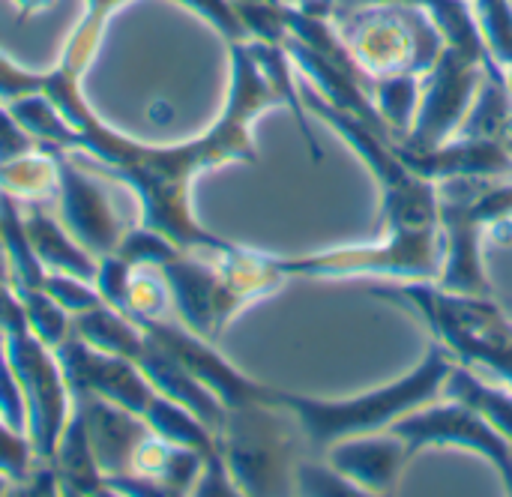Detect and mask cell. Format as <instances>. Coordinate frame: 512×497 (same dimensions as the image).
<instances>
[{
    "label": "cell",
    "instance_id": "cell-1",
    "mask_svg": "<svg viewBox=\"0 0 512 497\" xmlns=\"http://www.w3.org/2000/svg\"><path fill=\"white\" fill-rule=\"evenodd\" d=\"M279 87L267 78L255 60L249 42H231V90L222 117L198 138L150 147L138 144L111 126H105L93 111H87L75 129L78 144L69 156L90 171L126 183L141 201V225L165 234L183 252H228L234 243L216 237L192 216L189 189L198 171L225 162H255L252 123L267 108L282 105Z\"/></svg>",
    "mask_w": 512,
    "mask_h": 497
},
{
    "label": "cell",
    "instance_id": "cell-2",
    "mask_svg": "<svg viewBox=\"0 0 512 497\" xmlns=\"http://www.w3.org/2000/svg\"><path fill=\"white\" fill-rule=\"evenodd\" d=\"M303 108L324 117L372 168L384 189L381 219L387 237L378 246H351L303 258H276V267L288 276H396L405 282H432L441 276L444 237L438 222V186L414 174L399 156L396 144L381 141L366 123L333 108L315 87H303Z\"/></svg>",
    "mask_w": 512,
    "mask_h": 497
},
{
    "label": "cell",
    "instance_id": "cell-3",
    "mask_svg": "<svg viewBox=\"0 0 512 497\" xmlns=\"http://www.w3.org/2000/svg\"><path fill=\"white\" fill-rule=\"evenodd\" d=\"M156 270L183 327L207 342H216L237 312L276 291L285 279L276 258L237 246L228 252H180Z\"/></svg>",
    "mask_w": 512,
    "mask_h": 497
},
{
    "label": "cell",
    "instance_id": "cell-4",
    "mask_svg": "<svg viewBox=\"0 0 512 497\" xmlns=\"http://www.w3.org/2000/svg\"><path fill=\"white\" fill-rule=\"evenodd\" d=\"M372 297L420 315L435 339L468 369H489L512 390V318L492 294H456L423 279L375 285Z\"/></svg>",
    "mask_w": 512,
    "mask_h": 497
},
{
    "label": "cell",
    "instance_id": "cell-5",
    "mask_svg": "<svg viewBox=\"0 0 512 497\" xmlns=\"http://www.w3.org/2000/svg\"><path fill=\"white\" fill-rule=\"evenodd\" d=\"M456 366V357L435 342L426 354V360L396 384H387L375 393L348 399V402H327V399H309L279 390V405H285L300 429L303 438L315 453H324L336 441L375 435L381 429H390L405 414L429 405L438 393H444V381L450 369Z\"/></svg>",
    "mask_w": 512,
    "mask_h": 497
},
{
    "label": "cell",
    "instance_id": "cell-6",
    "mask_svg": "<svg viewBox=\"0 0 512 497\" xmlns=\"http://www.w3.org/2000/svg\"><path fill=\"white\" fill-rule=\"evenodd\" d=\"M297 417L285 405L228 408L219 453L240 495H288L297 489Z\"/></svg>",
    "mask_w": 512,
    "mask_h": 497
},
{
    "label": "cell",
    "instance_id": "cell-7",
    "mask_svg": "<svg viewBox=\"0 0 512 497\" xmlns=\"http://www.w3.org/2000/svg\"><path fill=\"white\" fill-rule=\"evenodd\" d=\"M438 186V183H435ZM512 216V183L492 186L486 177H453L438 186V222L444 264L438 285L456 294H492L483 273V231Z\"/></svg>",
    "mask_w": 512,
    "mask_h": 497
},
{
    "label": "cell",
    "instance_id": "cell-8",
    "mask_svg": "<svg viewBox=\"0 0 512 497\" xmlns=\"http://www.w3.org/2000/svg\"><path fill=\"white\" fill-rule=\"evenodd\" d=\"M342 39L363 75L375 84L390 75H423L429 72L444 45L441 30L429 27L420 12L405 3H375L342 15Z\"/></svg>",
    "mask_w": 512,
    "mask_h": 497
},
{
    "label": "cell",
    "instance_id": "cell-9",
    "mask_svg": "<svg viewBox=\"0 0 512 497\" xmlns=\"http://www.w3.org/2000/svg\"><path fill=\"white\" fill-rule=\"evenodd\" d=\"M6 357L21 384L27 405V438L33 456L42 462L54 459L57 438L72 414V396L60 363L48 345H42L27 327L6 333Z\"/></svg>",
    "mask_w": 512,
    "mask_h": 497
},
{
    "label": "cell",
    "instance_id": "cell-10",
    "mask_svg": "<svg viewBox=\"0 0 512 497\" xmlns=\"http://www.w3.org/2000/svg\"><path fill=\"white\" fill-rule=\"evenodd\" d=\"M387 432L402 438L414 456L426 447H468L486 456L512 495V444L471 405L456 399L432 408L423 405L417 408V414H405L402 420H396Z\"/></svg>",
    "mask_w": 512,
    "mask_h": 497
},
{
    "label": "cell",
    "instance_id": "cell-11",
    "mask_svg": "<svg viewBox=\"0 0 512 497\" xmlns=\"http://www.w3.org/2000/svg\"><path fill=\"white\" fill-rule=\"evenodd\" d=\"M39 150H45L54 159L57 201H60V216H63L66 231L93 258L117 252L123 225H120L117 213L111 210L108 195L84 174V168L69 156V150H63L57 144H42V141H39Z\"/></svg>",
    "mask_w": 512,
    "mask_h": 497
},
{
    "label": "cell",
    "instance_id": "cell-12",
    "mask_svg": "<svg viewBox=\"0 0 512 497\" xmlns=\"http://www.w3.org/2000/svg\"><path fill=\"white\" fill-rule=\"evenodd\" d=\"M480 84H483L480 63L462 57L453 48H444L435 63L429 93L414 114V126H411L408 138L399 144L408 150H429V147L444 144L462 126V120L474 102V90Z\"/></svg>",
    "mask_w": 512,
    "mask_h": 497
},
{
    "label": "cell",
    "instance_id": "cell-13",
    "mask_svg": "<svg viewBox=\"0 0 512 497\" xmlns=\"http://www.w3.org/2000/svg\"><path fill=\"white\" fill-rule=\"evenodd\" d=\"M54 357L66 378L69 396L81 390H93L135 414H144L150 399L156 396L153 384L144 378L138 363L90 348L75 330H69V336L54 348Z\"/></svg>",
    "mask_w": 512,
    "mask_h": 497
},
{
    "label": "cell",
    "instance_id": "cell-14",
    "mask_svg": "<svg viewBox=\"0 0 512 497\" xmlns=\"http://www.w3.org/2000/svg\"><path fill=\"white\" fill-rule=\"evenodd\" d=\"M72 408L84 417L87 438L96 456L102 477H123L132 474L138 447L153 435L141 414L93 393L81 390L72 396Z\"/></svg>",
    "mask_w": 512,
    "mask_h": 497
},
{
    "label": "cell",
    "instance_id": "cell-15",
    "mask_svg": "<svg viewBox=\"0 0 512 497\" xmlns=\"http://www.w3.org/2000/svg\"><path fill=\"white\" fill-rule=\"evenodd\" d=\"M396 156L420 177L438 183L453 177H504L512 174V150L492 138H459L453 144H438L429 150L393 147Z\"/></svg>",
    "mask_w": 512,
    "mask_h": 497
},
{
    "label": "cell",
    "instance_id": "cell-16",
    "mask_svg": "<svg viewBox=\"0 0 512 497\" xmlns=\"http://www.w3.org/2000/svg\"><path fill=\"white\" fill-rule=\"evenodd\" d=\"M324 456H327L330 468H336L339 474H345L348 480L363 486L366 495L369 492L372 495L396 492V483H399L402 471L414 459L408 444L402 438L390 435V432L384 438L360 435V438L336 441L333 447L324 450Z\"/></svg>",
    "mask_w": 512,
    "mask_h": 497
},
{
    "label": "cell",
    "instance_id": "cell-17",
    "mask_svg": "<svg viewBox=\"0 0 512 497\" xmlns=\"http://www.w3.org/2000/svg\"><path fill=\"white\" fill-rule=\"evenodd\" d=\"M138 369L144 372V378L153 384L156 393L168 396L171 402L183 405L186 411H192L204 426L213 429V435L219 438L222 426H225V414L228 408L219 402V396L213 390H207L165 345H159L153 336L144 339V348L138 354Z\"/></svg>",
    "mask_w": 512,
    "mask_h": 497
},
{
    "label": "cell",
    "instance_id": "cell-18",
    "mask_svg": "<svg viewBox=\"0 0 512 497\" xmlns=\"http://www.w3.org/2000/svg\"><path fill=\"white\" fill-rule=\"evenodd\" d=\"M24 231L30 237L36 258L42 261L48 273H69L84 282L96 279L99 261H93V255L84 246H78V240L66 231V225L48 216L39 207V201H30L27 216H24Z\"/></svg>",
    "mask_w": 512,
    "mask_h": 497
},
{
    "label": "cell",
    "instance_id": "cell-19",
    "mask_svg": "<svg viewBox=\"0 0 512 497\" xmlns=\"http://www.w3.org/2000/svg\"><path fill=\"white\" fill-rule=\"evenodd\" d=\"M51 465L57 474L60 495H111L105 486V477L96 465L84 417L75 408H72V414H69V420L57 438V450H54Z\"/></svg>",
    "mask_w": 512,
    "mask_h": 497
},
{
    "label": "cell",
    "instance_id": "cell-20",
    "mask_svg": "<svg viewBox=\"0 0 512 497\" xmlns=\"http://www.w3.org/2000/svg\"><path fill=\"white\" fill-rule=\"evenodd\" d=\"M123 3H129V0H87L84 3V15H81L75 33L69 36L60 63L45 75L51 84L81 87V75L90 66V60L96 57V48L105 36V24Z\"/></svg>",
    "mask_w": 512,
    "mask_h": 497
},
{
    "label": "cell",
    "instance_id": "cell-21",
    "mask_svg": "<svg viewBox=\"0 0 512 497\" xmlns=\"http://www.w3.org/2000/svg\"><path fill=\"white\" fill-rule=\"evenodd\" d=\"M72 330L90 348L126 357L132 363L138 360V354L144 348V339H147V333L126 312H117L108 303H99V306H93L87 312L72 315Z\"/></svg>",
    "mask_w": 512,
    "mask_h": 497
},
{
    "label": "cell",
    "instance_id": "cell-22",
    "mask_svg": "<svg viewBox=\"0 0 512 497\" xmlns=\"http://www.w3.org/2000/svg\"><path fill=\"white\" fill-rule=\"evenodd\" d=\"M444 396L471 405L512 444V390L507 384L504 387L489 384L474 369H468L456 360V366L450 369V375L444 381Z\"/></svg>",
    "mask_w": 512,
    "mask_h": 497
},
{
    "label": "cell",
    "instance_id": "cell-23",
    "mask_svg": "<svg viewBox=\"0 0 512 497\" xmlns=\"http://www.w3.org/2000/svg\"><path fill=\"white\" fill-rule=\"evenodd\" d=\"M0 243L6 249L9 258V270H12V288L15 291H27V288H42L45 282V267L36 258L30 237L24 231V216L18 207V198L6 189H0Z\"/></svg>",
    "mask_w": 512,
    "mask_h": 497
},
{
    "label": "cell",
    "instance_id": "cell-24",
    "mask_svg": "<svg viewBox=\"0 0 512 497\" xmlns=\"http://www.w3.org/2000/svg\"><path fill=\"white\" fill-rule=\"evenodd\" d=\"M144 423L153 429V435L177 444V447H189V450H198L204 459L207 456H216L219 453V441L213 435L210 426H204L192 411H186L183 405L171 402L168 396L156 393L147 405V411L141 414Z\"/></svg>",
    "mask_w": 512,
    "mask_h": 497
},
{
    "label": "cell",
    "instance_id": "cell-25",
    "mask_svg": "<svg viewBox=\"0 0 512 497\" xmlns=\"http://www.w3.org/2000/svg\"><path fill=\"white\" fill-rule=\"evenodd\" d=\"M6 108L12 111V117L42 144H57L63 150H72L78 144V129L69 126V120L57 111V105L39 90V93H27L18 96L12 102H6Z\"/></svg>",
    "mask_w": 512,
    "mask_h": 497
},
{
    "label": "cell",
    "instance_id": "cell-26",
    "mask_svg": "<svg viewBox=\"0 0 512 497\" xmlns=\"http://www.w3.org/2000/svg\"><path fill=\"white\" fill-rule=\"evenodd\" d=\"M0 189L15 198L39 201L45 195H57V168L45 150H33L27 156L0 162Z\"/></svg>",
    "mask_w": 512,
    "mask_h": 497
},
{
    "label": "cell",
    "instance_id": "cell-27",
    "mask_svg": "<svg viewBox=\"0 0 512 497\" xmlns=\"http://www.w3.org/2000/svg\"><path fill=\"white\" fill-rule=\"evenodd\" d=\"M24 303V315H27V330L48 345L51 351L69 336L72 330V315L51 297L45 294V288H27V291H15Z\"/></svg>",
    "mask_w": 512,
    "mask_h": 497
},
{
    "label": "cell",
    "instance_id": "cell-28",
    "mask_svg": "<svg viewBox=\"0 0 512 497\" xmlns=\"http://www.w3.org/2000/svg\"><path fill=\"white\" fill-rule=\"evenodd\" d=\"M180 252L183 249L174 240H168L165 234H159L147 225L123 231V237L117 243V255L123 261H129L132 267H153L156 270V267L168 264L171 258H177Z\"/></svg>",
    "mask_w": 512,
    "mask_h": 497
},
{
    "label": "cell",
    "instance_id": "cell-29",
    "mask_svg": "<svg viewBox=\"0 0 512 497\" xmlns=\"http://www.w3.org/2000/svg\"><path fill=\"white\" fill-rule=\"evenodd\" d=\"M150 270L153 267L132 270L129 291H126V315L129 318H162L168 309V300H171L168 285L159 270H156V276Z\"/></svg>",
    "mask_w": 512,
    "mask_h": 497
},
{
    "label": "cell",
    "instance_id": "cell-30",
    "mask_svg": "<svg viewBox=\"0 0 512 497\" xmlns=\"http://www.w3.org/2000/svg\"><path fill=\"white\" fill-rule=\"evenodd\" d=\"M477 12L486 48H492L498 63L512 69V0H477Z\"/></svg>",
    "mask_w": 512,
    "mask_h": 497
},
{
    "label": "cell",
    "instance_id": "cell-31",
    "mask_svg": "<svg viewBox=\"0 0 512 497\" xmlns=\"http://www.w3.org/2000/svg\"><path fill=\"white\" fill-rule=\"evenodd\" d=\"M45 294H51L69 315H78V312H87L93 306L102 303L99 291L93 282H84V279H75L69 273H45V282H42Z\"/></svg>",
    "mask_w": 512,
    "mask_h": 497
},
{
    "label": "cell",
    "instance_id": "cell-32",
    "mask_svg": "<svg viewBox=\"0 0 512 497\" xmlns=\"http://www.w3.org/2000/svg\"><path fill=\"white\" fill-rule=\"evenodd\" d=\"M0 420L12 429L27 435V405L21 384L12 372V363L6 357V336L0 333Z\"/></svg>",
    "mask_w": 512,
    "mask_h": 497
},
{
    "label": "cell",
    "instance_id": "cell-33",
    "mask_svg": "<svg viewBox=\"0 0 512 497\" xmlns=\"http://www.w3.org/2000/svg\"><path fill=\"white\" fill-rule=\"evenodd\" d=\"M132 264L123 261L117 252L111 255H102L99 258V267H96V291L102 297V303H108L111 309L117 312H126V291H129V279H132Z\"/></svg>",
    "mask_w": 512,
    "mask_h": 497
},
{
    "label": "cell",
    "instance_id": "cell-34",
    "mask_svg": "<svg viewBox=\"0 0 512 497\" xmlns=\"http://www.w3.org/2000/svg\"><path fill=\"white\" fill-rule=\"evenodd\" d=\"M33 462H36V456H33L30 438L21 432H12L0 420V477L12 480V486H15V483L27 480Z\"/></svg>",
    "mask_w": 512,
    "mask_h": 497
},
{
    "label": "cell",
    "instance_id": "cell-35",
    "mask_svg": "<svg viewBox=\"0 0 512 497\" xmlns=\"http://www.w3.org/2000/svg\"><path fill=\"white\" fill-rule=\"evenodd\" d=\"M183 3L192 6L195 12H201L210 24H216L219 33L228 36V42H243L246 27H243V21H240L231 0H183Z\"/></svg>",
    "mask_w": 512,
    "mask_h": 497
},
{
    "label": "cell",
    "instance_id": "cell-36",
    "mask_svg": "<svg viewBox=\"0 0 512 497\" xmlns=\"http://www.w3.org/2000/svg\"><path fill=\"white\" fill-rule=\"evenodd\" d=\"M33 150H39V141L12 117L6 105H0V162L27 156Z\"/></svg>",
    "mask_w": 512,
    "mask_h": 497
},
{
    "label": "cell",
    "instance_id": "cell-37",
    "mask_svg": "<svg viewBox=\"0 0 512 497\" xmlns=\"http://www.w3.org/2000/svg\"><path fill=\"white\" fill-rule=\"evenodd\" d=\"M42 87H45V75L18 69L15 63L0 57V99L3 102H12V99L27 96V93H39Z\"/></svg>",
    "mask_w": 512,
    "mask_h": 497
},
{
    "label": "cell",
    "instance_id": "cell-38",
    "mask_svg": "<svg viewBox=\"0 0 512 497\" xmlns=\"http://www.w3.org/2000/svg\"><path fill=\"white\" fill-rule=\"evenodd\" d=\"M27 327V315H24V303L15 294V288L9 282H0V333H15Z\"/></svg>",
    "mask_w": 512,
    "mask_h": 497
},
{
    "label": "cell",
    "instance_id": "cell-39",
    "mask_svg": "<svg viewBox=\"0 0 512 497\" xmlns=\"http://www.w3.org/2000/svg\"><path fill=\"white\" fill-rule=\"evenodd\" d=\"M51 3H54V0H15L21 18H30L33 12H42V9H48Z\"/></svg>",
    "mask_w": 512,
    "mask_h": 497
},
{
    "label": "cell",
    "instance_id": "cell-40",
    "mask_svg": "<svg viewBox=\"0 0 512 497\" xmlns=\"http://www.w3.org/2000/svg\"><path fill=\"white\" fill-rule=\"evenodd\" d=\"M510 312H512V303H510Z\"/></svg>",
    "mask_w": 512,
    "mask_h": 497
}]
</instances>
